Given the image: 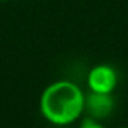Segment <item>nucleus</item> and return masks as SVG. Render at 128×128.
Segmentation results:
<instances>
[{"label": "nucleus", "mask_w": 128, "mask_h": 128, "mask_svg": "<svg viewBox=\"0 0 128 128\" xmlns=\"http://www.w3.org/2000/svg\"><path fill=\"white\" fill-rule=\"evenodd\" d=\"M86 94L70 80H56L43 90L39 100L40 114L56 127L73 124L84 113Z\"/></svg>", "instance_id": "f257e3e1"}, {"label": "nucleus", "mask_w": 128, "mask_h": 128, "mask_svg": "<svg viewBox=\"0 0 128 128\" xmlns=\"http://www.w3.org/2000/svg\"><path fill=\"white\" fill-rule=\"evenodd\" d=\"M87 86L90 91L113 94L118 86V72L109 64H98L90 69L87 74Z\"/></svg>", "instance_id": "f03ea898"}, {"label": "nucleus", "mask_w": 128, "mask_h": 128, "mask_svg": "<svg viewBox=\"0 0 128 128\" xmlns=\"http://www.w3.org/2000/svg\"><path fill=\"white\" fill-rule=\"evenodd\" d=\"M114 110V98L112 94L90 91L84 99V113L95 120H105Z\"/></svg>", "instance_id": "7ed1b4c3"}, {"label": "nucleus", "mask_w": 128, "mask_h": 128, "mask_svg": "<svg viewBox=\"0 0 128 128\" xmlns=\"http://www.w3.org/2000/svg\"><path fill=\"white\" fill-rule=\"evenodd\" d=\"M78 128H105V125H103L99 120H95V118H92V117L87 116L81 120Z\"/></svg>", "instance_id": "20e7f679"}, {"label": "nucleus", "mask_w": 128, "mask_h": 128, "mask_svg": "<svg viewBox=\"0 0 128 128\" xmlns=\"http://www.w3.org/2000/svg\"><path fill=\"white\" fill-rule=\"evenodd\" d=\"M0 2H7V0H0Z\"/></svg>", "instance_id": "39448f33"}, {"label": "nucleus", "mask_w": 128, "mask_h": 128, "mask_svg": "<svg viewBox=\"0 0 128 128\" xmlns=\"http://www.w3.org/2000/svg\"><path fill=\"white\" fill-rule=\"evenodd\" d=\"M120 128H128V127H120Z\"/></svg>", "instance_id": "423d86ee"}]
</instances>
